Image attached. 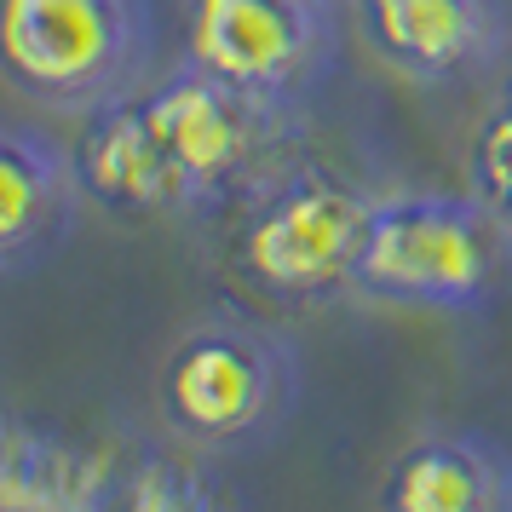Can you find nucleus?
I'll return each instance as SVG.
<instances>
[{"label": "nucleus", "mask_w": 512, "mask_h": 512, "mask_svg": "<svg viewBox=\"0 0 512 512\" xmlns=\"http://www.w3.org/2000/svg\"><path fill=\"white\" fill-rule=\"evenodd\" d=\"M374 190L328 162H288L225 225V271L265 305L311 311L351 294L357 254L369 236Z\"/></svg>", "instance_id": "nucleus-1"}, {"label": "nucleus", "mask_w": 512, "mask_h": 512, "mask_svg": "<svg viewBox=\"0 0 512 512\" xmlns=\"http://www.w3.org/2000/svg\"><path fill=\"white\" fill-rule=\"evenodd\" d=\"M512 282V225L466 190L374 196L351 294L420 311H484Z\"/></svg>", "instance_id": "nucleus-2"}, {"label": "nucleus", "mask_w": 512, "mask_h": 512, "mask_svg": "<svg viewBox=\"0 0 512 512\" xmlns=\"http://www.w3.org/2000/svg\"><path fill=\"white\" fill-rule=\"evenodd\" d=\"M156 75L150 0H0V81L18 98L87 116Z\"/></svg>", "instance_id": "nucleus-3"}, {"label": "nucleus", "mask_w": 512, "mask_h": 512, "mask_svg": "<svg viewBox=\"0 0 512 512\" xmlns=\"http://www.w3.org/2000/svg\"><path fill=\"white\" fill-rule=\"evenodd\" d=\"M300 397L288 340L248 317H202L167 346L156 369V415L173 443L202 455H242L277 438Z\"/></svg>", "instance_id": "nucleus-4"}, {"label": "nucleus", "mask_w": 512, "mask_h": 512, "mask_svg": "<svg viewBox=\"0 0 512 512\" xmlns=\"http://www.w3.org/2000/svg\"><path fill=\"white\" fill-rule=\"evenodd\" d=\"M196 213H231L271 173L305 156V104L242 93L179 58L139 87Z\"/></svg>", "instance_id": "nucleus-5"}, {"label": "nucleus", "mask_w": 512, "mask_h": 512, "mask_svg": "<svg viewBox=\"0 0 512 512\" xmlns=\"http://www.w3.org/2000/svg\"><path fill=\"white\" fill-rule=\"evenodd\" d=\"M334 52V0H185V58L242 93L305 104Z\"/></svg>", "instance_id": "nucleus-6"}, {"label": "nucleus", "mask_w": 512, "mask_h": 512, "mask_svg": "<svg viewBox=\"0 0 512 512\" xmlns=\"http://www.w3.org/2000/svg\"><path fill=\"white\" fill-rule=\"evenodd\" d=\"M70 162H75V179H81V196L110 219H127V225L196 219V202H190L185 179H179V167L167 156V144L139 93L87 110L81 133L70 144Z\"/></svg>", "instance_id": "nucleus-7"}, {"label": "nucleus", "mask_w": 512, "mask_h": 512, "mask_svg": "<svg viewBox=\"0 0 512 512\" xmlns=\"http://www.w3.org/2000/svg\"><path fill=\"white\" fill-rule=\"evenodd\" d=\"M369 52L415 87L478 75L507 52L501 0H351Z\"/></svg>", "instance_id": "nucleus-8"}, {"label": "nucleus", "mask_w": 512, "mask_h": 512, "mask_svg": "<svg viewBox=\"0 0 512 512\" xmlns=\"http://www.w3.org/2000/svg\"><path fill=\"white\" fill-rule=\"evenodd\" d=\"M81 202L70 150L29 127H0V271H29L58 254Z\"/></svg>", "instance_id": "nucleus-9"}, {"label": "nucleus", "mask_w": 512, "mask_h": 512, "mask_svg": "<svg viewBox=\"0 0 512 512\" xmlns=\"http://www.w3.org/2000/svg\"><path fill=\"white\" fill-rule=\"evenodd\" d=\"M380 512H512V461L472 432H426L397 449L380 489Z\"/></svg>", "instance_id": "nucleus-10"}, {"label": "nucleus", "mask_w": 512, "mask_h": 512, "mask_svg": "<svg viewBox=\"0 0 512 512\" xmlns=\"http://www.w3.org/2000/svg\"><path fill=\"white\" fill-rule=\"evenodd\" d=\"M116 455L0 420V507H104Z\"/></svg>", "instance_id": "nucleus-11"}, {"label": "nucleus", "mask_w": 512, "mask_h": 512, "mask_svg": "<svg viewBox=\"0 0 512 512\" xmlns=\"http://www.w3.org/2000/svg\"><path fill=\"white\" fill-rule=\"evenodd\" d=\"M466 190L512 225V98H495L466 139Z\"/></svg>", "instance_id": "nucleus-12"}, {"label": "nucleus", "mask_w": 512, "mask_h": 512, "mask_svg": "<svg viewBox=\"0 0 512 512\" xmlns=\"http://www.w3.org/2000/svg\"><path fill=\"white\" fill-rule=\"evenodd\" d=\"M0 512H104V507H0Z\"/></svg>", "instance_id": "nucleus-13"}, {"label": "nucleus", "mask_w": 512, "mask_h": 512, "mask_svg": "<svg viewBox=\"0 0 512 512\" xmlns=\"http://www.w3.org/2000/svg\"><path fill=\"white\" fill-rule=\"evenodd\" d=\"M501 98H512V64H507V81H501Z\"/></svg>", "instance_id": "nucleus-14"}]
</instances>
